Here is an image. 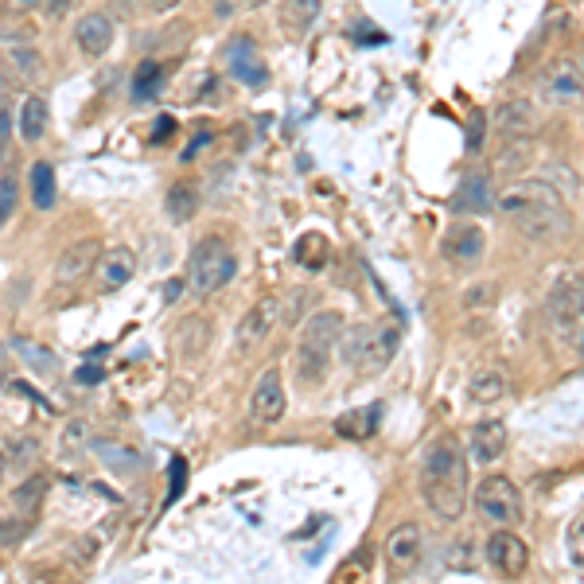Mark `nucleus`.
Here are the masks:
<instances>
[{"instance_id":"7ed1b4c3","label":"nucleus","mask_w":584,"mask_h":584,"mask_svg":"<svg viewBox=\"0 0 584 584\" xmlns=\"http://www.w3.org/2000/svg\"><path fill=\"white\" fill-rule=\"evenodd\" d=\"M343 316L339 312H316L304 331H300V343H296V378L304 386H320L324 374L331 366V355L343 339Z\"/></svg>"},{"instance_id":"cd10ccee","label":"nucleus","mask_w":584,"mask_h":584,"mask_svg":"<svg viewBox=\"0 0 584 584\" xmlns=\"http://www.w3.org/2000/svg\"><path fill=\"white\" fill-rule=\"evenodd\" d=\"M32 207L36 211H51L55 207V168L51 164H32Z\"/></svg>"},{"instance_id":"2f4dec72","label":"nucleus","mask_w":584,"mask_h":584,"mask_svg":"<svg viewBox=\"0 0 584 584\" xmlns=\"http://www.w3.org/2000/svg\"><path fill=\"white\" fill-rule=\"evenodd\" d=\"M530 156H534L530 137H526V141H511V145H507V156L499 160V168H503V172H522V168H530Z\"/></svg>"},{"instance_id":"ddd939ff","label":"nucleus","mask_w":584,"mask_h":584,"mask_svg":"<svg viewBox=\"0 0 584 584\" xmlns=\"http://www.w3.org/2000/svg\"><path fill=\"white\" fill-rule=\"evenodd\" d=\"M137 277V254L129 246H110L98 254V265H94V281L102 292H117L125 289L129 281Z\"/></svg>"},{"instance_id":"c9c22d12","label":"nucleus","mask_w":584,"mask_h":584,"mask_svg":"<svg viewBox=\"0 0 584 584\" xmlns=\"http://www.w3.org/2000/svg\"><path fill=\"white\" fill-rule=\"evenodd\" d=\"M24 518H0V546H16L24 538Z\"/></svg>"},{"instance_id":"c85d7f7f","label":"nucleus","mask_w":584,"mask_h":584,"mask_svg":"<svg viewBox=\"0 0 584 584\" xmlns=\"http://www.w3.org/2000/svg\"><path fill=\"white\" fill-rule=\"evenodd\" d=\"M195 207H199V195H195V187L176 183V187L168 191V215H172V222H187L191 215H195Z\"/></svg>"},{"instance_id":"37998d69","label":"nucleus","mask_w":584,"mask_h":584,"mask_svg":"<svg viewBox=\"0 0 584 584\" xmlns=\"http://www.w3.org/2000/svg\"><path fill=\"white\" fill-rule=\"evenodd\" d=\"M4 472H8V452H0V479H4Z\"/></svg>"},{"instance_id":"b1692460","label":"nucleus","mask_w":584,"mask_h":584,"mask_svg":"<svg viewBox=\"0 0 584 584\" xmlns=\"http://www.w3.org/2000/svg\"><path fill=\"white\" fill-rule=\"evenodd\" d=\"M47 121H51L47 102H43L39 94H28L24 106H20V113H16V129H20V137H24L28 145H36L39 137L47 133Z\"/></svg>"},{"instance_id":"f704fd0d","label":"nucleus","mask_w":584,"mask_h":584,"mask_svg":"<svg viewBox=\"0 0 584 584\" xmlns=\"http://www.w3.org/2000/svg\"><path fill=\"white\" fill-rule=\"evenodd\" d=\"M90 440V429H86V421H71L67 429H63V440H59V448L63 452H78L82 444Z\"/></svg>"},{"instance_id":"2eb2a0df","label":"nucleus","mask_w":584,"mask_h":584,"mask_svg":"<svg viewBox=\"0 0 584 584\" xmlns=\"http://www.w3.org/2000/svg\"><path fill=\"white\" fill-rule=\"evenodd\" d=\"M98 254H102L98 238H82V242L67 246V250L59 254V261H55V281H59V285H78V281H86V277L94 273V265H98Z\"/></svg>"},{"instance_id":"79ce46f5","label":"nucleus","mask_w":584,"mask_h":584,"mask_svg":"<svg viewBox=\"0 0 584 584\" xmlns=\"http://www.w3.org/2000/svg\"><path fill=\"white\" fill-rule=\"evenodd\" d=\"M67 4H71V0H51V16H59V12H67Z\"/></svg>"},{"instance_id":"423d86ee","label":"nucleus","mask_w":584,"mask_h":584,"mask_svg":"<svg viewBox=\"0 0 584 584\" xmlns=\"http://www.w3.org/2000/svg\"><path fill=\"white\" fill-rule=\"evenodd\" d=\"M234 269H238V257H234V250L222 238H215V234L199 238L191 257H187V285H191L195 296H211L222 285H230Z\"/></svg>"},{"instance_id":"58836bf2","label":"nucleus","mask_w":584,"mask_h":584,"mask_svg":"<svg viewBox=\"0 0 584 584\" xmlns=\"http://www.w3.org/2000/svg\"><path fill=\"white\" fill-rule=\"evenodd\" d=\"M16 448H20V456H16V464H28V460H36V440H32V444H28V440H20V444H16Z\"/></svg>"},{"instance_id":"393cba45","label":"nucleus","mask_w":584,"mask_h":584,"mask_svg":"<svg viewBox=\"0 0 584 584\" xmlns=\"http://www.w3.org/2000/svg\"><path fill=\"white\" fill-rule=\"evenodd\" d=\"M207 343H211V320L207 316H187L180 324V355L195 359V355L207 351Z\"/></svg>"},{"instance_id":"e433bc0d","label":"nucleus","mask_w":584,"mask_h":584,"mask_svg":"<svg viewBox=\"0 0 584 584\" xmlns=\"http://www.w3.org/2000/svg\"><path fill=\"white\" fill-rule=\"evenodd\" d=\"M12 117H16V113L0 102V156H4V148H8V137H12Z\"/></svg>"},{"instance_id":"f3484780","label":"nucleus","mask_w":584,"mask_h":584,"mask_svg":"<svg viewBox=\"0 0 584 584\" xmlns=\"http://www.w3.org/2000/svg\"><path fill=\"white\" fill-rule=\"evenodd\" d=\"M74 43L82 55L98 59L113 47V20L106 12H86L78 24H74Z\"/></svg>"},{"instance_id":"a18cd8bd","label":"nucleus","mask_w":584,"mask_h":584,"mask_svg":"<svg viewBox=\"0 0 584 584\" xmlns=\"http://www.w3.org/2000/svg\"><path fill=\"white\" fill-rule=\"evenodd\" d=\"M581 347H584V335H581Z\"/></svg>"},{"instance_id":"f8f14e48","label":"nucleus","mask_w":584,"mask_h":584,"mask_svg":"<svg viewBox=\"0 0 584 584\" xmlns=\"http://www.w3.org/2000/svg\"><path fill=\"white\" fill-rule=\"evenodd\" d=\"M542 90L553 110H577L584 102V74L573 63H553L542 78Z\"/></svg>"},{"instance_id":"412c9836","label":"nucleus","mask_w":584,"mask_h":584,"mask_svg":"<svg viewBox=\"0 0 584 584\" xmlns=\"http://www.w3.org/2000/svg\"><path fill=\"white\" fill-rule=\"evenodd\" d=\"M507 390H511V378H507L503 366H479L472 374V382H468V394H472V402H479V405L503 402Z\"/></svg>"},{"instance_id":"dca6fc26","label":"nucleus","mask_w":584,"mask_h":584,"mask_svg":"<svg viewBox=\"0 0 584 584\" xmlns=\"http://www.w3.org/2000/svg\"><path fill=\"white\" fill-rule=\"evenodd\" d=\"M444 257L456 261V265H475L483 250H487V234L475 226V222H456L448 234H444Z\"/></svg>"},{"instance_id":"7c9ffc66","label":"nucleus","mask_w":584,"mask_h":584,"mask_svg":"<svg viewBox=\"0 0 584 584\" xmlns=\"http://www.w3.org/2000/svg\"><path fill=\"white\" fill-rule=\"evenodd\" d=\"M43 495H47V483H43V479H24V483L12 491V503H16L20 511H36L39 503H43Z\"/></svg>"},{"instance_id":"bb28decb","label":"nucleus","mask_w":584,"mask_h":584,"mask_svg":"<svg viewBox=\"0 0 584 584\" xmlns=\"http://www.w3.org/2000/svg\"><path fill=\"white\" fill-rule=\"evenodd\" d=\"M12 351H16L24 363L32 366L36 374H55V370H59L55 351H47V347H43V343H36V339H12Z\"/></svg>"},{"instance_id":"c756f323","label":"nucleus","mask_w":584,"mask_h":584,"mask_svg":"<svg viewBox=\"0 0 584 584\" xmlns=\"http://www.w3.org/2000/svg\"><path fill=\"white\" fill-rule=\"evenodd\" d=\"M8 63H12V71L20 74L24 82H32V78L43 74V63H39V55L32 47H12V51H8Z\"/></svg>"},{"instance_id":"c03bdc74","label":"nucleus","mask_w":584,"mask_h":584,"mask_svg":"<svg viewBox=\"0 0 584 584\" xmlns=\"http://www.w3.org/2000/svg\"><path fill=\"white\" fill-rule=\"evenodd\" d=\"M4 90H8V74L0 71V102H4Z\"/></svg>"},{"instance_id":"0eeeda50","label":"nucleus","mask_w":584,"mask_h":584,"mask_svg":"<svg viewBox=\"0 0 584 584\" xmlns=\"http://www.w3.org/2000/svg\"><path fill=\"white\" fill-rule=\"evenodd\" d=\"M475 511H479L483 522H491V526H514V522H522V495H518L514 479H507V475H487L475 487Z\"/></svg>"},{"instance_id":"6ab92c4d","label":"nucleus","mask_w":584,"mask_h":584,"mask_svg":"<svg viewBox=\"0 0 584 584\" xmlns=\"http://www.w3.org/2000/svg\"><path fill=\"white\" fill-rule=\"evenodd\" d=\"M472 460L475 464H495L503 452H507V425L503 421H495V417H487V421H479L472 429Z\"/></svg>"},{"instance_id":"4468645a","label":"nucleus","mask_w":584,"mask_h":584,"mask_svg":"<svg viewBox=\"0 0 584 584\" xmlns=\"http://www.w3.org/2000/svg\"><path fill=\"white\" fill-rule=\"evenodd\" d=\"M250 409H254V417L261 421V425H273V421L285 417L289 398H285V378H281V370H265V374L257 378Z\"/></svg>"},{"instance_id":"49530a36","label":"nucleus","mask_w":584,"mask_h":584,"mask_svg":"<svg viewBox=\"0 0 584 584\" xmlns=\"http://www.w3.org/2000/svg\"><path fill=\"white\" fill-rule=\"evenodd\" d=\"M581 67H584V59H581ZM581 74H584V71H581Z\"/></svg>"},{"instance_id":"5701e85b","label":"nucleus","mask_w":584,"mask_h":584,"mask_svg":"<svg viewBox=\"0 0 584 584\" xmlns=\"http://www.w3.org/2000/svg\"><path fill=\"white\" fill-rule=\"evenodd\" d=\"M382 421V405H363V409H347L335 417V433L343 440H366L378 433Z\"/></svg>"},{"instance_id":"4be33fe9","label":"nucleus","mask_w":584,"mask_h":584,"mask_svg":"<svg viewBox=\"0 0 584 584\" xmlns=\"http://www.w3.org/2000/svg\"><path fill=\"white\" fill-rule=\"evenodd\" d=\"M320 12H324V0H281L277 20H281V28H285L289 36H304V32H312V24L320 20Z\"/></svg>"},{"instance_id":"1a4fd4ad","label":"nucleus","mask_w":584,"mask_h":584,"mask_svg":"<svg viewBox=\"0 0 584 584\" xmlns=\"http://www.w3.org/2000/svg\"><path fill=\"white\" fill-rule=\"evenodd\" d=\"M425 557V534L417 522H402L390 530L386 538V565H390V577H409Z\"/></svg>"},{"instance_id":"72a5a7b5","label":"nucleus","mask_w":584,"mask_h":584,"mask_svg":"<svg viewBox=\"0 0 584 584\" xmlns=\"http://www.w3.org/2000/svg\"><path fill=\"white\" fill-rule=\"evenodd\" d=\"M160 67H156V63H145V67H141V71H137V86H133V94H137V98H148V94H152V90H160Z\"/></svg>"},{"instance_id":"9b49d317","label":"nucleus","mask_w":584,"mask_h":584,"mask_svg":"<svg viewBox=\"0 0 584 584\" xmlns=\"http://www.w3.org/2000/svg\"><path fill=\"white\" fill-rule=\"evenodd\" d=\"M226 67L242 86L261 90L269 82V67H265V59H261V51H257V43L250 36H234L226 43Z\"/></svg>"},{"instance_id":"20e7f679","label":"nucleus","mask_w":584,"mask_h":584,"mask_svg":"<svg viewBox=\"0 0 584 584\" xmlns=\"http://www.w3.org/2000/svg\"><path fill=\"white\" fill-rule=\"evenodd\" d=\"M343 355L359 374H378L394 363L398 343H402V324L398 320H378V324H359L343 331Z\"/></svg>"},{"instance_id":"ea45409f","label":"nucleus","mask_w":584,"mask_h":584,"mask_svg":"<svg viewBox=\"0 0 584 584\" xmlns=\"http://www.w3.org/2000/svg\"><path fill=\"white\" fill-rule=\"evenodd\" d=\"M176 4H180V0H152L156 12H168V8H176Z\"/></svg>"},{"instance_id":"a878e982","label":"nucleus","mask_w":584,"mask_h":584,"mask_svg":"<svg viewBox=\"0 0 584 584\" xmlns=\"http://www.w3.org/2000/svg\"><path fill=\"white\" fill-rule=\"evenodd\" d=\"M328 254H331V246H328V238L324 234H304V238H296V246H292V257L304 265V269H324L328 265Z\"/></svg>"},{"instance_id":"aec40b11","label":"nucleus","mask_w":584,"mask_h":584,"mask_svg":"<svg viewBox=\"0 0 584 584\" xmlns=\"http://www.w3.org/2000/svg\"><path fill=\"white\" fill-rule=\"evenodd\" d=\"M495 125H499V133H503L507 141H526V137L538 129V110H534L530 102L514 98V102H507V106H499Z\"/></svg>"},{"instance_id":"6e6552de","label":"nucleus","mask_w":584,"mask_h":584,"mask_svg":"<svg viewBox=\"0 0 584 584\" xmlns=\"http://www.w3.org/2000/svg\"><path fill=\"white\" fill-rule=\"evenodd\" d=\"M285 320V300L281 296H265V300H257L254 308L238 320V328H234V347L246 355V351H254V347H261L273 331H277V324Z\"/></svg>"},{"instance_id":"39448f33","label":"nucleus","mask_w":584,"mask_h":584,"mask_svg":"<svg viewBox=\"0 0 584 584\" xmlns=\"http://www.w3.org/2000/svg\"><path fill=\"white\" fill-rule=\"evenodd\" d=\"M546 324L557 343L573 347L584 335V277L561 273L546 296Z\"/></svg>"},{"instance_id":"f03ea898","label":"nucleus","mask_w":584,"mask_h":584,"mask_svg":"<svg viewBox=\"0 0 584 584\" xmlns=\"http://www.w3.org/2000/svg\"><path fill=\"white\" fill-rule=\"evenodd\" d=\"M421 495L429 503V511L456 522L468 507V456L456 437H437L425 448L421 460Z\"/></svg>"},{"instance_id":"9d476101","label":"nucleus","mask_w":584,"mask_h":584,"mask_svg":"<svg viewBox=\"0 0 584 584\" xmlns=\"http://www.w3.org/2000/svg\"><path fill=\"white\" fill-rule=\"evenodd\" d=\"M487 565L503 577H522L526 565H530V546L514 534L511 526H499L491 538H487Z\"/></svg>"},{"instance_id":"4c0bfd02","label":"nucleus","mask_w":584,"mask_h":584,"mask_svg":"<svg viewBox=\"0 0 584 584\" xmlns=\"http://www.w3.org/2000/svg\"><path fill=\"white\" fill-rule=\"evenodd\" d=\"M483 113H472V133H468V152H479L483 148Z\"/></svg>"},{"instance_id":"a211bd4d","label":"nucleus","mask_w":584,"mask_h":584,"mask_svg":"<svg viewBox=\"0 0 584 584\" xmlns=\"http://www.w3.org/2000/svg\"><path fill=\"white\" fill-rule=\"evenodd\" d=\"M452 207L456 211H468V215H487L495 211V187H491V176L487 172H468L456 195H452Z\"/></svg>"},{"instance_id":"473e14b6","label":"nucleus","mask_w":584,"mask_h":584,"mask_svg":"<svg viewBox=\"0 0 584 584\" xmlns=\"http://www.w3.org/2000/svg\"><path fill=\"white\" fill-rule=\"evenodd\" d=\"M16 203H20V187H16L12 176L0 172V226L16 215Z\"/></svg>"},{"instance_id":"a19ab883","label":"nucleus","mask_w":584,"mask_h":584,"mask_svg":"<svg viewBox=\"0 0 584 584\" xmlns=\"http://www.w3.org/2000/svg\"><path fill=\"white\" fill-rule=\"evenodd\" d=\"M12 4H16V8H24V12H32V8H39L43 0H12Z\"/></svg>"},{"instance_id":"f257e3e1","label":"nucleus","mask_w":584,"mask_h":584,"mask_svg":"<svg viewBox=\"0 0 584 584\" xmlns=\"http://www.w3.org/2000/svg\"><path fill=\"white\" fill-rule=\"evenodd\" d=\"M495 211L503 219H511L518 234H526L530 242H557L569 234V211L557 187L546 180H518L507 191L495 195Z\"/></svg>"}]
</instances>
